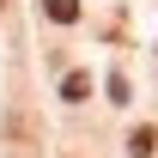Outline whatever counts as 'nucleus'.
Returning a JSON list of instances; mask_svg holds the SVG:
<instances>
[{
    "label": "nucleus",
    "mask_w": 158,
    "mask_h": 158,
    "mask_svg": "<svg viewBox=\"0 0 158 158\" xmlns=\"http://www.w3.org/2000/svg\"><path fill=\"white\" fill-rule=\"evenodd\" d=\"M61 98H67V103H85V98H91V73H67V79H61Z\"/></svg>",
    "instance_id": "obj_1"
},
{
    "label": "nucleus",
    "mask_w": 158,
    "mask_h": 158,
    "mask_svg": "<svg viewBox=\"0 0 158 158\" xmlns=\"http://www.w3.org/2000/svg\"><path fill=\"white\" fill-rule=\"evenodd\" d=\"M128 152H134V158L158 152V128H134V134H128Z\"/></svg>",
    "instance_id": "obj_2"
},
{
    "label": "nucleus",
    "mask_w": 158,
    "mask_h": 158,
    "mask_svg": "<svg viewBox=\"0 0 158 158\" xmlns=\"http://www.w3.org/2000/svg\"><path fill=\"white\" fill-rule=\"evenodd\" d=\"M43 12H49L55 24H73L79 19V0H43Z\"/></svg>",
    "instance_id": "obj_3"
}]
</instances>
